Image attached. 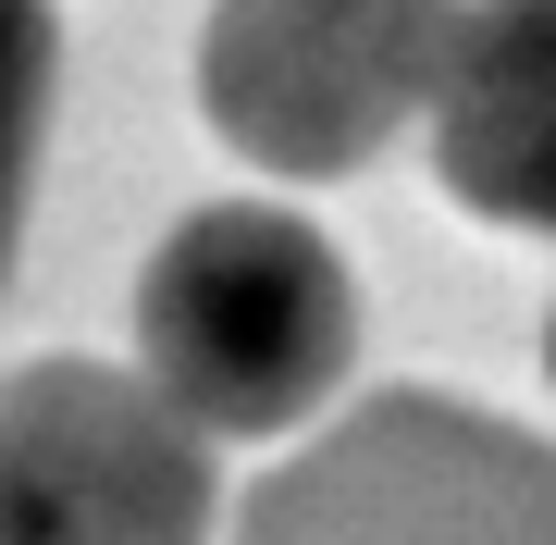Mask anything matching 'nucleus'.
Returning <instances> with one entry per match:
<instances>
[{"label":"nucleus","mask_w":556,"mask_h":545,"mask_svg":"<svg viewBox=\"0 0 556 545\" xmlns=\"http://www.w3.org/2000/svg\"><path fill=\"white\" fill-rule=\"evenodd\" d=\"M358 273L309 211L211 199L137 273V372L199 434H298L346 397Z\"/></svg>","instance_id":"f257e3e1"},{"label":"nucleus","mask_w":556,"mask_h":545,"mask_svg":"<svg viewBox=\"0 0 556 545\" xmlns=\"http://www.w3.org/2000/svg\"><path fill=\"white\" fill-rule=\"evenodd\" d=\"M223 434H199L137 360L0 372V545H211Z\"/></svg>","instance_id":"20e7f679"},{"label":"nucleus","mask_w":556,"mask_h":545,"mask_svg":"<svg viewBox=\"0 0 556 545\" xmlns=\"http://www.w3.org/2000/svg\"><path fill=\"white\" fill-rule=\"evenodd\" d=\"M420 124H433V174L457 211L507 223V236H556V0L445 13Z\"/></svg>","instance_id":"39448f33"},{"label":"nucleus","mask_w":556,"mask_h":545,"mask_svg":"<svg viewBox=\"0 0 556 545\" xmlns=\"http://www.w3.org/2000/svg\"><path fill=\"white\" fill-rule=\"evenodd\" d=\"M50 100H62V13L50 0H0V285H13V248H25Z\"/></svg>","instance_id":"423d86ee"},{"label":"nucleus","mask_w":556,"mask_h":545,"mask_svg":"<svg viewBox=\"0 0 556 545\" xmlns=\"http://www.w3.org/2000/svg\"><path fill=\"white\" fill-rule=\"evenodd\" d=\"M236 545H556V446L445 384H383L260 471Z\"/></svg>","instance_id":"f03ea898"},{"label":"nucleus","mask_w":556,"mask_h":545,"mask_svg":"<svg viewBox=\"0 0 556 545\" xmlns=\"http://www.w3.org/2000/svg\"><path fill=\"white\" fill-rule=\"evenodd\" d=\"M544 384H556V323H544Z\"/></svg>","instance_id":"0eeeda50"},{"label":"nucleus","mask_w":556,"mask_h":545,"mask_svg":"<svg viewBox=\"0 0 556 545\" xmlns=\"http://www.w3.org/2000/svg\"><path fill=\"white\" fill-rule=\"evenodd\" d=\"M445 62V0H211L199 112L248 174L334 186L420 124Z\"/></svg>","instance_id":"7ed1b4c3"}]
</instances>
